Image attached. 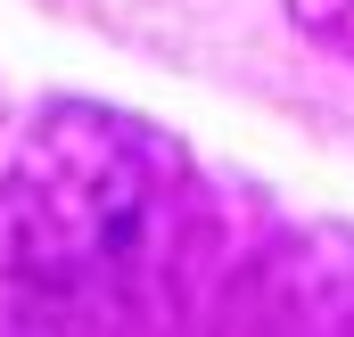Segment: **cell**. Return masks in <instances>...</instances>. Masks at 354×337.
<instances>
[{
	"mask_svg": "<svg viewBox=\"0 0 354 337\" xmlns=\"http://www.w3.org/2000/svg\"><path fill=\"white\" fill-rule=\"evenodd\" d=\"M288 17H297L305 41H322V50L354 58V0H288Z\"/></svg>",
	"mask_w": 354,
	"mask_h": 337,
	"instance_id": "cell-2",
	"label": "cell"
},
{
	"mask_svg": "<svg viewBox=\"0 0 354 337\" xmlns=\"http://www.w3.org/2000/svg\"><path fill=\"white\" fill-rule=\"evenodd\" d=\"M149 206V140L132 124H115L107 107H58L8 181V231L17 255L41 271H75L99 263L132 239Z\"/></svg>",
	"mask_w": 354,
	"mask_h": 337,
	"instance_id": "cell-1",
	"label": "cell"
}]
</instances>
